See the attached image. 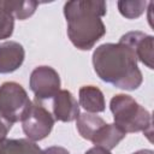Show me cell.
<instances>
[{
  "instance_id": "cell-1",
  "label": "cell",
  "mask_w": 154,
  "mask_h": 154,
  "mask_svg": "<svg viewBox=\"0 0 154 154\" xmlns=\"http://www.w3.org/2000/svg\"><path fill=\"white\" fill-rule=\"evenodd\" d=\"M93 65L100 79L119 89L135 90L142 84L135 54L120 42L100 45L93 53Z\"/></svg>"
},
{
  "instance_id": "cell-2",
  "label": "cell",
  "mask_w": 154,
  "mask_h": 154,
  "mask_svg": "<svg viewBox=\"0 0 154 154\" xmlns=\"http://www.w3.org/2000/svg\"><path fill=\"white\" fill-rule=\"evenodd\" d=\"M107 12V5L100 0H72L64 5L67 22V36L72 45L81 51L91 49L106 34L101 19Z\"/></svg>"
},
{
  "instance_id": "cell-3",
  "label": "cell",
  "mask_w": 154,
  "mask_h": 154,
  "mask_svg": "<svg viewBox=\"0 0 154 154\" xmlns=\"http://www.w3.org/2000/svg\"><path fill=\"white\" fill-rule=\"evenodd\" d=\"M109 108L114 124L125 134L143 131L150 140L152 117L134 97L125 94H117L111 99Z\"/></svg>"
},
{
  "instance_id": "cell-4",
  "label": "cell",
  "mask_w": 154,
  "mask_h": 154,
  "mask_svg": "<svg viewBox=\"0 0 154 154\" xmlns=\"http://www.w3.org/2000/svg\"><path fill=\"white\" fill-rule=\"evenodd\" d=\"M25 89L16 82H5L0 85V113L12 124L22 122L31 107Z\"/></svg>"
},
{
  "instance_id": "cell-5",
  "label": "cell",
  "mask_w": 154,
  "mask_h": 154,
  "mask_svg": "<svg viewBox=\"0 0 154 154\" xmlns=\"http://www.w3.org/2000/svg\"><path fill=\"white\" fill-rule=\"evenodd\" d=\"M54 117L51 112L38 101L31 103V107L24 119L22 120V128L24 134L31 141H41L46 138L53 126H54Z\"/></svg>"
},
{
  "instance_id": "cell-6",
  "label": "cell",
  "mask_w": 154,
  "mask_h": 154,
  "mask_svg": "<svg viewBox=\"0 0 154 154\" xmlns=\"http://www.w3.org/2000/svg\"><path fill=\"white\" fill-rule=\"evenodd\" d=\"M29 85L35 95V100L41 102L53 99L60 90V77L51 66H37L30 75Z\"/></svg>"
},
{
  "instance_id": "cell-7",
  "label": "cell",
  "mask_w": 154,
  "mask_h": 154,
  "mask_svg": "<svg viewBox=\"0 0 154 154\" xmlns=\"http://www.w3.org/2000/svg\"><path fill=\"white\" fill-rule=\"evenodd\" d=\"M153 41L154 37L152 35H147L142 31H129L125 35H123L119 40L120 43L128 46L132 51L136 59H138L142 64H144L149 69L154 67Z\"/></svg>"
},
{
  "instance_id": "cell-8",
  "label": "cell",
  "mask_w": 154,
  "mask_h": 154,
  "mask_svg": "<svg viewBox=\"0 0 154 154\" xmlns=\"http://www.w3.org/2000/svg\"><path fill=\"white\" fill-rule=\"evenodd\" d=\"M53 116L54 119L64 123L72 122L79 116V105L71 91L59 90L53 97Z\"/></svg>"
},
{
  "instance_id": "cell-9",
  "label": "cell",
  "mask_w": 154,
  "mask_h": 154,
  "mask_svg": "<svg viewBox=\"0 0 154 154\" xmlns=\"http://www.w3.org/2000/svg\"><path fill=\"white\" fill-rule=\"evenodd\" d=\"M25 58L24 48L16 41L0 43V73H11L18 70Z\"/></svg>"
},
{
  "instance_id": "cell-10",
  "label": "cell",
  "mask_w": 154,
  "mask_h": 154,
  "mask_svg": "<svg viewBox=\"0 0 154 154\" xmlns=\"http://www.w3.org/2000/svg\"><path fill=\"white\" fill-rule=\"evenodd\" d=\"M79 106H82L87 112L99 113L103 112L106 108L105 96L102 91L95 85H84L78 91Z\"/></svg>"
},
{
  "instance_id": "cell-11",
  "label": "cell",
  "mask_w": 154,
  "mask_h": 154,
  "mask_svg": "<svg viewBox=\"0 0 154 154\" xmlns=\"http://www.w3.org/2000/svg\"><path fill=\"white\" fill-rule=\"evenodd\" d=\"M125 136H126V134L122 129H119L114 123L105 124L94 135L91 142L97 147H102L107 150H111V149L116 148V146Z\"/></svg>"
},
{
  "instance_id": "cell-12",
  "label": "cell",
  "mask_w": 154,
  "mask_h": 154,
  "mask_svg": "<svg viewBox=\"0 0 154 154\" xmlns=\"http://www.w3.org/2000/svg\"><path fill=\"white\" fill-rule=\"evenodd\" d=\"M41 148L29 138H0V154H41Z\"/></svg>"
},
{
  "instance_id": "cell-13",
  "label": "cell",
  "mask_w": 154,
  "mask_h": 154,
  "mask_svg": "<svg viewBox=\"0 0 154 154\" xmlns=\"http://www.w3.org/2000/svg\"><path fill=\"white\" fill-rule=\"evenodd\" d=\"M105 124L106 122L101 117L91 113H82L76 119V126L79 135L88 141H91L97 130Z\"/></svg>"
},
{
  "instance_id": "cell-14",
  "label": "cell",
  "mask_w": 154,
  "mask_h": 154,
  "mask_svg": "<svg viewBox=\"0 0 154 154\" xmlns=\"http://www.w3.org/2000/svg\"><path fill=\"white\" fill-rule=\"evenodd\" d=\"M1 5L13 18L24 20L35 13L38 6V2L32 1V0H26V1L7 0V1H1Z\"/></svg>"
},
{
  "instance_id": "cell-15",
  "label": "cell",
  "mask_w": 154,
  "mask_h": 154,
  "mask_svg": "<svg viewBox=\"0 0 154 154\" xmlns=\"http://www.w3.org/2000/svg\"><path fill=\"white\" fill-rule=\"evenodd\" d=\"M147 1H118V10L122 16L128 19L138 18L146 10Z\"/></svg>"
},
{
  "instance_id": "cell-16",
  "label": "cell",
  "mask_w": 154,
  "mask_h": 154,
  "mask_svg": "<svg viewBox=\"0 0 154 154\" xmlns=\"http://www.w3.org/2000/svg\"><path fill=\"white\" fill-rule=\"evenodd\" d=\"M13 28H14V19L2 7L0 1V40L8 38L13 34Z\"/></svg>"
},
{
  "instance_id": "cell-17",
  "label": "cell",
  "mask_w": 154,
  "mask_h": 154,
  "mask_svg": "<svg viewBox=\"0 0 154 154\" xmlns=\"http://www.w3.org/2000/svg\"><path fill=\"white\" fill-rule=\"evenodd\" d=\"M12 125L13 124L0 113V138H6V135L12 129Z\"/></svg>"
},
{
  "instance_id": "cell-18",
  "label": "cell",
  "mask_w": 154,
  "mask_h": 154,
  "mask_svg": "<svg viewBox=\"0 0 154 154\" xmlns=\"http://www.w3.org/2000/svg\"><path fill=\"white\" fill-rule=\"evenodd\" d=\"M41 154H70V152L66 148H64V147L52 146V147H48L45 150H42Z\"/></svg>"
},
{
  "instance_id": "cell-19",
  "label": "cell",
  "mask_w": 154,
  "mask_h": 154,
  "mask_svg": "<svg viewBox=\"0 0 154 154\" xmlns=\"http://www.w3.org/2000/svg\"><path fill=\"white\" fill-rule=\"evenodd\" d=\"M84 154H112V153H111L109 150L102 148V147H97V146H95V147L88 149Z\"/></svg>"
},
{
  "instance_id": "cell-20",
  "label": "cell",
  "mask_w": 154,
  "mask_h": 154,
  "mask_svg": "<svg viewBox=\"0 0 154 154\" xmlns=\"http://www.w3.org/2000/svg\"><path fill=\"white\" fill-rule=\"evenodd\" d=\"M132 154H154V152L152 149H141V150H137Z\"/></svg>"
}]
</instances>
